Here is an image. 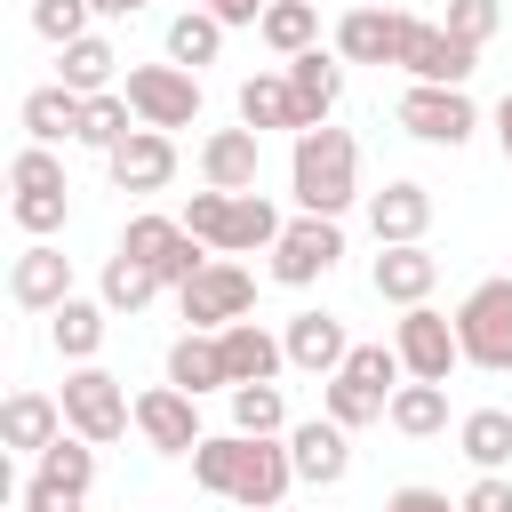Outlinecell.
<instances>
[{
	"label": "cell",
	"instance_id": "cell-29",
	"mask_svg": "<svg viewBox=\"0 0 512 512\" xmlns=\"http://www.w3.org/2000/svg\"><path fill=\"white\" fill-rule=\"evenodd\" d=\"M48 344L64 352V360H96V344H104V296H64L56 312H48Z\"/></svg>",
	"mask_w": 512,
	"mask_h": 512
},
{
	"label": "cell",
	"instance_id": "cell-11",
	"mask_svg": "<svg viewBox=\"0 0 512 512\" xmlns=\"http://www.w3.org/2000/svg\"><path fill=\"white\" fill-rule=\"evenodd\" d=\"M72 296V256L56 240H24L16 264H8V304L16 312H56Z\"/></svg>",
	"mask_w": 512,
	"mask_h": 512
},
{
	"label": "cell",
	"instance_id": "cell-7",
	"mask_svg": "<svg viewBox=\"0 0 512 512\" xmlns=\"http://www.w3.org/2000/svg\"><path fill=\"white\" fill-rule=\"evenodd\" d=\"M120 96L136 104L144 128H192L200 120V72H184V64H136L120 80Z\"/></svg>",
	"mask_w": 512,
	"mask_h": 512
},
{
	"label": "cell",
	"instance_id": "cell-18",
	"mask_svg": "<svg viewBox=\"0 0 512 512\" xmlns=\"http://www.w3.org/2000/svg\"><path fill=\"white\" fill-rule=\"evenodd\" d=\"M56 440H64V400H56V392H8V400H0V448L48 456Z\"/></svg>",
	"mask_w": 512,
	"mask_h": 512
},
{
	"label": "cell",
	"instance_id": "cell-10",
	"mask_svg": "<svg viewBox=\"0 0 512 512\" xmlns=\"http://www.w3.org/2000/svg\"><path fill=\"white\" fill-rule=\"evenodd\" d=\"M400 72H408L416 88H464V80L480 72V48H464L448 24H424V16H416L408 48H400Z\"/></svg>",
	"mask_w": 512,
	"mask_h": 512
},
{
	"label": "cell",
	"instance_id": "cell-21",
	"mask_svg": "<svg viewBox=\"0 0 512 512\" xmlns=\"http://www.w3.org/2000/svg\"><path fill=\"white\" fill-rule=\"evenodd\" d=\"M16 120H24V144H80V128H88V96H72V88H32L24 104H16Z\"/></svg>",
	"mask_w": 512,
	"mask_h": 512
},
{
	"label": "cell",
	"instance_id": "cell-48",
	"mask_svg": "<svg viewBox=\"0 0 512 512\" xmlns=\"http://www.w3.org/2000/svg\"><path fill=\"white\" fill-rule=\"evenodd\" d=\"M192 8H208L224 32H240V24H264V8H272V0H192Z\"/></svg>",
	"mask_w": 512,
	"mask_h": 512
},
{
	"label": "cell",
	"instance_id": "cell-3",
	"mask_svg": "<svg viewBox=\"0 0 512 512\" xmlns=\"http://www.w3.org/2000/svg\"><path fill=\"white\" fill-rule=\"evenodd\" d=\"M56 400H64V432H80V440H96V448H104V440H120V432L136 424L128 384H120L112 368H96V360H88V368H72Z\"/></svg>",
	"mask_w": 512,
	"mask_h": 512
},
{
	"label": "cell",
	"instance_id": "cell-33",
	"mask_svg": "<svg viewBox=\"0 0 512 512\" xmlns=\"http://www.w3.org/2000/svg\"><path fill=\"white\" fill-rule=\"evenodd\" d=\"M384 424H392V432H408V440L448 432V384H400V392H392V408H384Z\"/></svg>",
	"mask_w": 512,
	"mask_h": 512
},
{
	"label": "cell",
	"instance_id": "cell-39",
	"mask_svg": "<svg viewBox=\"0 0 512 512\" xmlns=\"http://www.w3.org/2000/svg\"><path fill=\"white\" fill-rule=\"evenodd\" d=\"M336 376H352V384H368L376 400H392V392L408 384V368H400V352H392V344H352V360H344Z\"/></svg>",
	"mask_w": 512,
	"mask_h": 512
},
{
	"label": "cell",
	"instance_id": "cell-22",
	"mask_svg": "<svg viewBox=\"0 0 512 512\" xmlns=\"http://www.w3.org/2000/svg\"><path fill=\"white\" fill-rule=\"evenodd\" d=\"M104 168H112L120 192H160V184L176 176V136H168V128H136L120 152H104Z\"/></svg>",
	"mask_w": 512,
	"mask_h": 512
},
{
	"label": "cell",
	"instance_id": "cell-26",
	"mask_svg": "<svg viewBox=\"0 0 512 512\" xmlns=\"http://www.w3.org/2000/svg\"><path fill=\"white\" fill-rule=\"evenodd\" d=\"M240 128H288V136H304V104H296V88H288V72H256V80H240Z\"/></svg>",
	"mask_w": 512,
	"mask_h": 512
},
{
	"label": "cell",
	"instance_id": "cell-46",
	"mask_svg": "<svg viewBox=\"0 0 512 512\" xmlns=\"http://www.w3.org/2000/svg\"><path fill=\"white\" fill-rule=\"evenodd\" d=\"M456 504H464V512H512V480H504V472H480Z\"/></svg>",
	"mask_w": 512,
	"mask_h": 512
},
{
	"label": "cell",
	"instance_id": "cell-14",
	"mask_svg": "<svg viewBox=\"0 0 512 512\" xmlns=\"http://www.w3.org/2000/svg\"><path fill=\"white\" fill-rule=\"evenodd\" d=\"M368 232H376V248L424 240V232H432V192H424L416 176H392L384 192H368Z\"/></svg>",
	"mask_w": 512,
	"mask_h": 512
},
{
	"label": "cell",
	"instance_id": "cell-16",
	"mask_svg": "<svg viewBox=\"0 0 512 512\" xmlns=\"http://www.w3.org/2000/svg\"><path fill=\"white\" fill-rule=\"evenodd\" d=\"M288 488H296V456H288V440H248L240 480H232V504H240V512H280Z\"/></svg>",
	"mask_w": 512,
	"mask_h": 512
},
{
	"label": "cell",
	"instance_id": "cell-37",
	"mask_svg": "<svg viewBox=\"0 0 512 512\" xmlns=\"http://www.w3.org/2000/svg\"><path fill=\"white\" fill-rule=\"evenodd\" d=\"M384 408H392V400H376V392H368V384H352V376H328V384H320V416H328V424H344V432L384 424Z\"/></svg>",
	"mask_w": 512,
	"mask_h": 512
},
{
	"label": "cell",
	"instance_id": "cell-8",
	"mask_svg": "<svg viewBox=\"0 0 512 512\" xmlns=\"http://www.w3.org/2000/svg\"><path fill=\"white\" fill-rule=\"evenodd\" d=\"M392 120H400L416 144H440V152H456V144H472V128H480V104H472L464 88H416V80H408V96L392 104Z\"/></svg>",
	"mask_w": 512,
	"mask_h": 512
},
{
	"label": "cell",
	"instance_id": "cell-34",
	"mask_svg": "<svg viewBox=\"0 0 512 512\" xmlns=\"http://www.w3.org/2000/svg\"><path fill=\"white\" fill-rule=\"evenodd\" d=\"M232 432H248V440H288V400H280V384H232Z\"/></svg>",
	"mask_w": 512,
	"mask_h": 512
},
{
	"label": "cell",
	"instance_id": "cell-20",
	"mask_svg": "<svg viewBox=\"0 0 512 512\" xmlns=\"http://www.w3.org/2000/svg\"><path fill=\"white\" fill-rule=\"evenodd\" d=\"M280 344H288V368H304V376H336L352 360V336H344L336 312H296L280 328Z\"/></svg>",
	"mask_w": 512,
	"mask_h": 512
},
{
	"label": "cell",
	"instance_id": "cell-31",
	"mask_svg": "<svg viewBox=\"0 0 512 512\" xmlns=\"http://www.w3.org/2000/svg\"><path fill=\"white\" fill-rule=\"evenodd\" d=\"M216 56H224V24H216L208 8H176V16H168V64L200 72V64H216Z\"/></svg>",
	"mask_w": 512,
	"mask_h": 512
},
{
	"label": "cell",
	"instance_id": "cell-35",
	"mask_svg": "<svg viewBox=\"0 0 512 512\" xmlns=\"http://www.w3.org/2000/svg\"><path fill=\"white\" fill-rule=\"evenodd\" d=\"M240 456H248V432H208V440L192 448V480H200L208 496H232V480H240Z\"/></svg>",
	"mask_w": 512,
	"mask_h": 512
},
{
	"label": "cell",
	"instance_id": "cell-51",
	"mask_svg": "<svg viewBox=\"0 0 512 512\" xmlns=\"http://www.w3.org/2000/svg\"><path fill=\"white\" fill-rule=\"evenodd\" d=\"M280 512H288V504H280Z\"/></svg>",
	"mask_w": 512,
	"mask_h": 512
},
{
	"label": "cell",
	"instance_id": "cell-9",
	"mask_svg": "<svg viewBox=\"0 0 512 512\" xmlns=\"http://www.w3.org/2000/svg\"><path fill=\"white\" fill-rule=\"evenodd\" d=\"M344 264V224L336 216H296L280 240H272V280L280 288H312Z\"/></svg>",
	"mask_w": 512,
	"mask_h": 512
},
{
	"label": "cell",
	"instance_id": "cell-1",
	"mask_svg": "<svg viewBox=\"0 0 512 512\" xmlns=\"http://www.w3.org/2000/svg\"><path fill=\"white\" fill-rule=\"evenodd\" d=\"M288 192H296L304 216H344L360 200V144H352V128H336V120L304 128L288 144Z\"/></svg>",
	"mask_w": 512,
	"mask_h": 512
},
{
	"label": "cell",
	"instance_id": "cell-40",
	"mask_svg": "<svg viewBox=\"0 0 512 512\" xmlns=\"http://www.w3.org/2000/svg\"><path fill=\"white\" fill-rule=\"evenodd\" d=\"M184 232H192L200 248H216V256H224V232H232V192H208V184H200V192L184 200Z\"/></svg>",
	"mask_w": 512,
	"mask_h": 512
},
{
	"label": "cell",
	"instance_id": "cell-45",
	"mask_svg": "<svg viewBox=\"0 0 512 512\" xmlns=\"http://www.w3.org/2000/svg\"><path fill=\"white\" fill-rule=\"evenodd\" d=\"M24 512H88V496L64 488V480H48V472H32L24 480Z\"/></svg>",
	"mask_w": 512,
	"mask_h": 512
},
{
	"label": "cell",
	"instance_id": "cell-49",
	"mask_svg": "<svg viewBox=\"0 0 512 512\" xmlns=\"http://www.w3.org/2000/svg\"><path fill=\"white\" fill-rule=\"evenodd\" d=\"M488 120H496V144H504V160H512V88L496 96V112H488Z\"/></svg>",
	"mask_w": 512,
	"mask_h": 512
},
{
	"label": "cell",
	"instance_id": "cell-19",
	"mask_svg": "<svg viewBox=\"0 0 512 512\" xmlns=\"http://www.w3.org/2000/svg\"><path fill=\"white\" fill-rule=\"evenodd\" d=\"M288 456H296V480H304V488H336V480L352 472V432L328 424V416L288 424Z\"/></svg>",
	"mask_w": 512,
	"mask_h": 512
},
{
	"label": "cell",
	"instance_id": "cell-15",
	"mask_svg": "<svg viewBox=\"0 0 512 512\" xmlns=\"http://www.w3.org/2000/svg\"><path fill=\"white\" fill-rule=\"evenodd\" d=\"M368 288L384 296V304H432V288H440V256L424 248V240H408V248H376V264H368Z\"/></svg>",
	"mask_w": 512,
	"mask_h": 512
},
{
	"label": "cell",
	"instance_id": "cell-17",
	"mask_svg": "<svg viewBox=\"0 0 512 512\" xmlns=\"http://www.w3.org/2000/svg\"><path fill=\"white\" fill-rule=\"evenodd\" d=\"M256 176H264V136L256 128H216L200 144V184L208 192H256Z\"/></svg>",
	"mask_w": 512,
	"mask_h": 512
},
{
	"label": "cell",
	"instance_id": "cell-24",
	"mask_svg": "<svg viewBox=\"0 0 512 512\" xmlns=\"http://www.w3.org/2000/svg\"><path fill=\"white\" fill-rule=\"evenodd\" d=\"M168 384H176V392H192V400H208V392H232L224 344H216V336H200V328H184V336L168 344Z\"/></svg>",
	"mask_w": 512,
	"mask_h": 512
},
{
	"label": "cell",
	"instance_id": "cell-36",
	"mask_svg": "<svg viewBox=\"0 0 512 512\" xmlns=\"http://www.w3.org/2000/svg\"><path fill=\"white\" fill-rule=\"evenodd\" d=\"M96 296H104V312H144V304L160 296V280H152V272H144L136 256H120V248H112V264H104Z\"/></svg>",
	"mask_w": 512,
	"mask_h": 512
},
{
	"label": "cell",
	"instance_id": "cell-41",
	"mask_svg": "<svg viewBox=\"0 0 512 512\" xmlns=\"http://www.w3.org/2000/svg\"><path fill=\"white\" fill-rule=\"evenodd\" d=\"M88 0H32V32L48 40V48H72V40H88Z\"/></svg>",
	"mask_w": 512,
	"mask_h": 512
},
{
	"label": "cell",
	"instance_id": "cell-23",
	"mask_svg": "<svg viewBox=\"0 0 512 512\" xmlns=\"http://www.w3.org/2000/svg\"><path fill=\"white\" fill-rule=\"evenodd\" d=\"M216 344H224V368H232V384H272V376L288 368V344H280L264 320H232Z\"/></svg>",
	"mask_w": 512,
	"mask_h": 512
},
{
	"label": "cell",
	"instance_id": "cell-50",
	"mask_svg": "<svg viewBox=\"0 0 512 512\" xmlns=\"http://www.w3.org/2000/svg\"><path fill=\"white\" fill-rule=\"evenodd\" d=\"M88 8H96V16H104V24H120V16H136V8H144V0H88Z\"/></svg>",
	"mask_w": 512,
	"mask_h": 512
},
{
	"label": "cell",
	"instance_id": "cell-30",
	"mask_svg": "<svg viewBox=\"0 0 512 512\" xmlns=\"http://www.w3.org/2000/svg\"><path fill=\"white\" fill-rule=\"evenodd\" d=\"M456 448H464L472 472H504L512 464V408H472L456 424Z\"/></svg>",
	"mask_w": 512,
	"mask_h": 512
},
{
	"label": "cell",
	"instance_id": "cell-32",
	"mask_svg": "<svg viewBox=\"0 0 512 512\" xmlns=\"http://www.w3.org/2000/svg\"><path fill=\"white\" fill-rule=\"evenodd\" d=\"M288 224H280V208L264 200V192H232V232H224V256H272V240H280Z\"/></svg>",
	"mask_w": 512,
	"mask_h": 512
},
{
	"label": "cell",
	"instance_id": "cell-4",
	"mask_svg": "<svg viewBox=\"0 0 512 512\" xmlns=\"http://www.w3.org/2000/svg\"><path fill=\"white\" fill-rule=\"evenodd\" d=\"M456 344L472 368L504 376L512 368V280H480L464 304H456Z\"/></svg>",
	"mask_w": 512,
	"mask_h": 512
},
{
	"label": "cell",
	"instance_id": "cell-27",
	"mask_svg": "<svg viewBox=\"0 0 512 512\" xmlns=\"http://www.w3.org/2000/svg\"><path fill=\"white\" fill-rule=\"evenodd\" d=\"M112 80H120V56H112L104 32L56 48V88H72V96H112Z\"/></svg>",
	"mask_w": 512,
	"mask_h": 512
},
{
	"label": "cell",
	"instance_id": "cell-6",
	"mask_svg": "<svg viewBox=\"0 0 512 512\" xmlns=\"http://www.w3.org/2000/svg\"><path fill=\"white\" fill-rule=\"evenodd\" d=\"M176 304H184V320H192L200 336H224L232 320H248V312H256V280H248V264L216 256L200 280H184V288H176Z\"/></svg>",
	"mask_w": 512,
	"mask_h": 512
},
{
	"label": "cell",
	"instance_id": "cell-47",
	"mask_svg": "<svg viewBox=\"0 0 512 512\" xmlns=\"http://www.w3.org/2000/svg\"><path fill=\"white\" fill-rule=\"evenodd\" d=\"M384 512H464V504H448L440 488H424V480H408V488H392V496H384Z\"/></svg>",
	"mask_w": 512,
	"mask_h": 512
},
{
	"label": "cell",
	"instance_id": "cell-38",
	"mask_svg": "<svg viewBox=\"0 0 512 512\" xmlns=\"http://www.w3.org/2000/svg\"><path fill=\"white\" fill-rule=\"evenodd\" d=\"M136 128H144V120H136V104L112 88V96H88V128H80V144H96V152H120Z\"/></svg>",
	"mask_w": 512,
	"mask_h": 512
},
{
	"label": "cell",
	"instance_id": "cell-13",
	"mask_svg": "<svg viewBox=\"0 0 512 512\" xmlns=\"http://www.w3.org/2000/svg\"><path fill=\"white\" fill-rule=\"evenodd\" d=\"M408 32H416V16H400V8H344L336 16V56L344 64H400Z\"/></svg>",
	"mask_w": 512,
	"mask_h": 512
},
{
	"label": "cell",
	"instance_id": "cell-44",
	"mask_svg": "<svg viewBox=\"0 0 512 512\" xmlns=\"http://www.w3.org/2000/svg\"><path fill=\"white\" fill-rule=\"evenodd\" d=\"M440 24H448L464 48H488V40H496V24H504V8H496V0H448V16H440Z\"/></svg>",
	"mask_w": 512,
	"mask_h": 512
},
{
	"label": "cell",
	"instance_id": "cell-28",
	"mask_svg": "<svg viewBox=\"0 0 512 512\" xmlns=\"http://www.w3.org/2000/svg\"><path fill=\"white\" fill-rule=\"evenodd\" d=\"M256 40H264L280 64H296V56L320 48V8H312V0H272L264 24H256Z\"/></svg>",
	"mask_w": 512,
	"mask_h": 512
},
{
	"label": "cell",
	"instance_id": "cell-25",
	"mask_svg": "<svg viewBox=\"0 0 512 512\" xmlns=\"http://www.w3.org/2000/svg\"><path fill=\"white\" fill-rule=\"evenodd\" d=\"M288 88H296V104H304V128H328V112H336V96H344V56H336V48L296 56V64H288Z\"/></svg>",
	"mask_w": 512,
	"mask_h": 512
},
{
	"label": "cell",
	"instance_id": "cell-42",
	"mask_svg": "<svg viewBox=\"0 0 512 512\" xmlns=\"http://www.w3.org/2000/svg\"><path fill=\"white\" fill-rule=\"evenodd\" d=\"M8 184H16V192H72V184H64V160H56L48 144H24V152L8 160Z\"/></svg>",
	"mask_w": 512,
	"mask_h": 512
},
{
	"label": "cell",
	"instance_id": "cell-12",
	"mask_svg": "<svg viewBox=\"0 0 512 512\" xmlns=\"http://www.w3.org/2000/svg\"><path fill=\"white\" fill-rule=\"evenodd\" d=\"M136 432H144V448H160V456H192V448L208 440V432H200V400L176 392V384L136 392Z\"/></svg>",
	"mask_w": 512,
	"mask_h": 512
},
{
	"label": "cell",
	"instance_id": "cell-43",
	"mask_svg": "<svg viewBox=\"0 0 512 512\" xmlns=\"http://www.w3.org/2000/svg\"><path fill=\"white\" fill-rule=\"evenodd\" d=\"M8 216H16L32 240H48V232H64V216H72V192H16V200H8Z\"/></svg>",
	"mask_w": 512,
	"mask_h": 512
},
{
	"label": "cell",
	"instance_id": "cell-5",
	"mask_svg": "<svg viewBox=\"0 0 512 512\" xmlns=\"http://www.w3.org/2000/svg\"><path fill=\"white\" fill-rule=\"evenodd\" d=\"M392 352L408 368V384H448L464 344H456V312H432V304H408L400 328H392Z\"/></svg>",
	"mask_w": 512,
	"mask_h": 512
},
{
	"label": "cell",
	"instance_id": "cell-2",
	"mask_svg": "<svg viewBox=\"0 0 512 512\" xmlns=\"http://www.w3.org/2000/svg\"><path fill=\"white\" fill-rule=\"evenodd\" d=\"M120 256H136L160 288H184V280H200V272L216 264V248H200V240L184 232V216H128Z\"/></svg>",
	"mask_w": 512,
	"mask_h": 512
}]
</instances>
